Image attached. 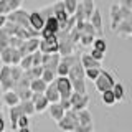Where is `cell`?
I'll use <instances>...</instances> for the list:
<instances>
[{
    "mask_svg": "<svg viewBox=\"0 0 132 132\" xmlns=\"http://www.w3.org/2000/svg\"><path fill=\"white\" fill-rule=\"evenodd\" d=\"M69 81L73 84L74 93H79V94H88L86 93V69L82 68L81 60L76 61V64L71 68V71L68 74Z\"/></svg>",
    "mask_w": 132,
    "mask_h": 132,
    "instance_id": "1",
    "label": "cell"
},
{
    "mask_svg": "<svg viewBox=\"0 0 132 132\" xmlns=\"http://www.w3.org/2000/svg\"><path fill=\"white\" fill-rule=\"evenodd\" d=\"M116 78L112 73H109L107 69H102L101 76L97 78L96 81H94V86H96V89L99 91V93H106V91H112V88L116 86Z\"/></svg>",
    "mask_w": 132,
    "mask_h": 132,
    "instance_id": "2",
    "label": "cell"
},
{
    "mask_svg": "<svg viewBox=\"0 0 132 132\" xmlns=\"http://www.w3.org/2000/svg\"><path fill=\"white\" fill-rule=\"evenodd\" d=\"M58 41H60V55L61 56H69V55H74V53H76L78 46L73 43L69 33L60 31L58 33Z\"/></svg>",
    "mask_w": 132,
    "mask_h": 132,
    "instance_id": "3",
    "label": "cell"
},
{
    "mask_svg": "<svg viewBox=\"0 0 132 132\" xmlns=\"http://www.w3.org/2000/svg\"><path fill=\"white\" fill-rule=\"evenodd\" d=\"M79 60H81V55L78 51L74 53V55H69V56H61V61H60V66H58L56 74L58 76H63V78H68L71 68L76 64V61H79Z\"/></svg>",
    "mask_w": 132,
    "mask_h": 132,
    "instance_id": "4",
    "label": "cell"
},
{
    "mask_svg": "<svg viewBox=\"0 0 132 132\" xmlns=\"http://www.w3.org/2000/svg\"><path fill=\"white\" fill-rule=\"evenodd\" d=\"M79 126V119H78V112L76 111H68L64 116L63 121L58 122V127H60L63 132H74L76 130V127Z\"/></svg>",
    "mask_w": 132,
    "mask_h": 132,
    "instance_id": "5",
    "label": "cell"
},
{
    "mask_svg": "<svg viewBox=\"0 0 132 132\" xmlns=\"http://www.w3.org/2000/svg\"><path fill=\"white\" fill-rule=\"evenodd\" d=\"M0 88H2L3 93L13 91L15 84L13 79H12V66H5V64L0 66Z\"/></svg>",
    "mask_w": 132,
    "mask_h": 132,
    "instance_id": "6",
    "label": "cell"
},
{
    "mask_svg": "<svg viewBox=\"0 0 132 132\" xmlns=\"http://www.w3.org/2000/svg\"><path fill=\"white\" fill-rule=\"evenodd\" d=\"M7 20L12 22V23H15V25H18V27H22V28H28L30 27V12L20 8V10H16V12H12V13L7 16Z\"/></svg>",
    "mask_w": 132,
    "mask_h": 132,
    "instance_id": "7",
    "label": "cell"
},
{
    "mask_svg": "<svg viewBox=\"0 0 132 132\" xmlns=\"http://www.w3.org/2000/svg\"><path fill=\"white\" fill-rule=\"evenodd\" d=\"M55 82H56V88L61 94V99H71L74 89H73V84H71V81H69V78L58 76Z\"/></svg>",
    "mask_w": 132,
    "mask_h": 132,
    "instance_id": "8",
    "label": "cell"
},
{
    "mask_svg": "<svg viewBox=\"0 0 132 132\" xmlns=\"http://www.w3.org/2000/svg\"><path fill=\"white\" fill-rule=\"evenodd\" d=\"M69 101H71V104H73V111H76V112L88 109V106H89V96L88 94L73 93V96H71Z\"/></svg>",
    "mask_w": 132,
    "mask_h": 132,
    "instance_id": "9",
    "label": "cell"
},
{
    "mask_svg": "<svg viewBox=\"0 0 132 132\" xmlns=\"http://www.w3.org/2000/svg\"><path fill=\"white\" fill-rule=\"evenodd\" d=\"M40 51L43 53V55H56V53H60V41H58V36L53 38V40H41Z\"/></svg>",
    "mask_w": 132,
    "mask_h": 132,
    "instance_id": "10",
    "label": "cell"
},
{
    "mask_svg": "<svg viewBox=\"0 0 132 132\" xmlns=\"http://www.w3.org/2000/svg\"><path fill=\"white\" fill-rule=\"evenodd\" d=\"M45 25H46V20L41 16L40 10H31L30 12V27L33 30H36L38 33H41V30L45 28Z\"/></svg>",
    "mask_w": 132,
    "mask_h": 132,
    "instance_id": "11",
    "label": "cell"
},
{
    "mask_svg": "<svg viewBox=\"0 0 132 132\" xmlns=\"http://www.w3.org/2000/svg\"><path fill=\"white\" fill-rule=\"evenodd\" d=\"M111 30H117L119 28V25L122 23V15H121V5L119 3H112L111 5Z\"/></svg>",
    "mask_w": 132,
    "mask_h": 132,
    "instance_id": "12",
    "label": "cell"
},
{
    "mask_svg": "<svg viewBox=\"0 0 132 132\" xmlns=\"http://www.w3.org/2000/svg\"><path fill=\"white\" fill-rule=\"evenodd\" d=\"M22 116H25V112H23V109H22L20 104L8 109V119H10V124H12V132L18 130V119L22 117Z\"/></svg>",
    "mask_w": 132,
    "mask_h": 132,
    "instance_id": "13",
    "label": "cell"
},
{
    "mask_svg": "<svg viewBox=\"0 0 132 132\" xmlns=\"http://www.w3.org/2000/svg\"><path fill=\"white\" fill-rule=\"evenodd\" d=\"M60 61H61L60 53H56V55H43V68L56 73L58 66H60Z\"/></svg>",
    "mask_w": 132,
    "mask_h": 132,
    "instance_id": "14",
    "label": "cell"
},
{
    "mask_svg": "<svg viewBox=\"0 0 132 132\" xmlns=\"http://www.w3.org/2000/svg\"><path fill=\"white\" fill-rule=\"evenodd\" d=\"M48 112H50V116H51V119L55 121L56 124L60 122V121H63L64 119V116H66V111L63 109V106L58 102V104H50V107H48Z\"/></svg>",
    "mask_w": 132,
    "mask_h": 132,
    "instance_id": "15",
    "label": "cell"
},
{
    "mask_svg": "<svg viewBox=\"0 0 132 132\" xmlns=\"http://www.w3.org/2000/svg\"><path fill=\"white\" fill-rule=\"evenodd\" d=\"M45 96H46V99L50 101V104H58V102L61 101V94H60V91H58V88H56V82L48 84Z\"/></svg>",
    "mask_w": 132,
    "mask_h": 132,
    "instance_id": "16",
    "label": "cell"
},
{
    "mask_svg": "<svg viewBox=\"0 0 132 132\" xmlns=\"http://www.w3.org/2000/svg\"><path fill=\"white\" fill-rule=\"evenodd\" d=\"M2 101H3V104L8 106V109L10 107H15V106H18L20 102V97H18V94L15 93V91H7V93H3V96H2Z\"/></svg>",
    "mask_w": 132,
    "mask_h": 132,
    "instance_id": "17",
    "label": "cell"
},
{
    "mask_svg": "<svg viewBox=\"0 0 132 132\" xmlns=\"http://www.w3.org/2000/svg\"><path fill=\"white\" fill-rule=\"evenodd\" d=\"M89 22H91V25L94 27L96 33L102 38V31H104V28H102V15H101V10H99V8H96V12L93 13V16H91Z\"/></svg>",
    "mask_w": 132,
    "mask_h": 132,
    "instance_id": "18",
    "label": "cell"
},
{
    "mask_svg": "<svg viewBox=\"0 0 132 132\" xmlns=\"http://www.w3.org/2000/svg\"><path fill=\"white\" fill-rule=\"evenodd\" d=\"M116 33H117L119 36H132V18L129 20H122V23L119 25V28L116 30Z\"/></svg>",
    "mask_w": 132,
    "mask_h": 132,
    "instance_id": "19",
    "label": "cell"
},
{
    "mask_svg": "<svg viewBox=\"0 0 132 132\" xmlns=\"http://www.w3.org/2000/svg\"><path fill=\"white\" fill-rule=\"evenodd\" d=\"M81 64L84 69H91V68H101V63H97L89 53H82L81 55Z\"/></svg>",
    "mask_w": 132,
    "mask_h": 132,
    "instance_id": "20",
    "label": "cell"
},
{
    "mask_svg": "<svg viewBox=\"0 0 132 132\" xmlns=\"http://www.w3.org/2000/svg\"><path fill=\"white\" fill-rule=\"evenodd\" d=\"M78 119H79V126H94V122H93V114H91L89 109L79 111V112H78Z\"/></svg>",
    "mask_w": 132,
    "mask_h": 132,
    "instance_id": "21",
    "label": "cell"
},
{
    "mask_svg": "<svg viewBox=\"0 0 132 132\" xmlns=\"http://www.w3.org/2000/svg\"><path fill=\"white\" fill-rule=\"evenodd\" d=\"M82 3V8H84V15H86V22H89L93 13L96 12V3H94V0H81Z\"/></svg>",
    "mask_w": 132,
    "mask_h": 132,
    "instance_id": "22",
    "label": "cell"
},
{
    "mask_svg": "<svg viewBox=\"0 0 132 132\" xmlns=\"http://www.w3.org/2000/svg\"><path fill=\"white\" fill-rule=\"evenodd\" d=\"M33 104H35L36 112L41 114V112H45V111H48V107H50V101L46 99V96H45V94H41V96L36 99V101L33 102Z\"/></svg>",
    "mask_w": 132,
    "mask_h": 132,
    "instance_id": "23",
    "label": "cell"
},
{
    "mask_svg": "<svg viewBox=\"0 0 132 132\" xmlns=\"http://www.w3.org/2000/svg\"><path fill=\"white\" fill-rule=\"evenodd\" d=\"M46 88H48V84L43 79H33L31 86H30V89L33 93H36V94H45L46 93Z\"/></svg>",
    "mask_w": 132,
    "mask_h": 132,
    "instance_id": "24",
    "label": "cell"
},
{
    "mask_svg": "<svg viewBox=\"0 0 132 132\" xmlns=\"http://www.w3.org/2000/svg\"><path fill=\"white\" fill-rule=\"evenodd\" d=\"M63 3H64V8H66V12H68V15L74 16L78 7H79V3H81V0H63Z\"/></svg>",
    "mask_w": 132,
    "mask_h": 132,
    "instance_id": "25",
    "label": "cell"
},
{
    "mask_svg": "<svg viewBox=\"0 0 132 132\" xmlns=\"http://www.w3.org/2000/svg\"><path fill=\"white\" fill-rule=\"evenodd\" d=\"M12 56H13V48H7V50H2L0 51V61L2 64L5 66H12Z\"/></svg>",
    "mask_w": 132,
    "mask_h": 132,
    "instance_id": "26",
    "label": "cell"
},
{
    "mask_svg": "<svg viewBox=\"0 0 132 132\" xmlns=\"http://www.w3.org/2000/svg\"><path fill=\"white\" fill-rule=\"evenodd\" d=\"M45 28H48V30H51L55 35H58V33L61 31V28H60V22L56 20V16L53 15V16H50V18L46 20V25H45Z\"/></svg>",
    "mask_w": 132,
    "mask_h": 132,
    "instance_id": "27",
    "label": "cell"
},
{
    "mask_svg": "<svg viewBox=\"0 0 132 132\" xmlns=\"http://www.w3.org/2000/svg\"><path fill=\"white\" fill-rule=\"evenodd\" d=\"M112 93L117 101H124L126 99V88H124L122 82H116V86L112 88Z\"/></svg>",
    "mask_w": 132,
    "mask_h": 132,
    "instance_id": "28",
    "label": "cell"
},
{
    "mask_svg": "<svg viewBox=\"0 0 132 132\" xmlns=\"http://www.w3.org/2000/svg\"><path fill=\"white\" fill-rule=\"evenodd\" d=\"M101 101L104 102L106 106H114L116 102H117V99H116V96H114V93L112 91H106V93H102L101 94Z\"/></svg>",
    "mask_w": 132,
    "mask_h": 132,
    "instance_id": "29",
    "label": "cell"
},
{
    "mask_svg": "<svg viewBox=\"0 0 132 132\" xmlns=\"http://www.w3.org/2000/svg\"><path fill=\"white\" fill-rule=\"evenodd\" d=\"M23 69L20 68V66H12V79H13V84H15V88H16V84H18L20 81H22V78H23ZM13 88V89H15Z\"/></svg>",
    "mask_w": 132,
    "mask_h": 132,
    "instance_id": "30",
    "label": "cell"
},
{
    "mask_svg": "<svg viewBox=\"0 0 132 132\" xmlns=\"http://www.w3.org/2000/svg\"><path fill=\"white\" fill-rule=\"evenodd\" d=\"M20 106H22V109H23L25 116H28V117H31V116L36 112V109H35V104H33V101H23V102H20Z\"/></svg>",
    "mask_w": 132,
    "mask_h": 132,
    "instance_id": "31",
    "label": "cell"
},
{
    "mask_svg": "<svg viewBox=\"0 0 132 132\" xmlns=\"http://www.w3.org/2000/svg\"><path fill=\"white\" fill-rule=\"evenodd\" d=\"M93 48L97 50V51H101V53H106V51H107V41H106L104 36H102V38H101V36H97V38L94 40Z\"/></svg>",
    "mask_w": 132,
    "mask_h": 132,
    "instance_id": "32",
    "label": "cell"
},
{
    "mask_svg": "<svg viewBox=\"0 0 132 132\" xmlns=\"http://www.w3.org/2000/svg\"><path fill=\"white\" fill-rule=\"evenodd\" d=\"M102 73V68H91V69H86V79H91V81H96Z\"/></svg>",
    "mask_w": 132,
    "mask_h": 132,
    "instance_id": "33",
    "label": "cell"
},
{
    "mask_svg": "<svg viewBox=\"0 0 132 132\" xmlns=\"http://www.w3.org/2000/svg\"><path fill=\"white\" fill-rule=\"evenodd\" d=\"M94 40H96V36L84 35V33H82V35H81V40H79V46H82V48L93 46V45H94Z\"/></svg>",
    "mask_w": 132,
    "mask_h": 132,
    "instance_id": "34",
    "label": "cell"
},
{
    "mask_svg": "<svg viewBox=\"0 0 132 132\" xmlns=\"http://www.w3.org/2000/svg\"><path fill=\"white\" fill-rule=\"evenodd\" d=\"M10 38H12V36H8L3 30H0V51L10 48Z\"/></svg>",
    "mask_w": 132,
    "mask_h": 132,
    "instance_id": "35",
    "label": "cell"
},
{
    "mask_svg": "<svg viewBox=\"0 0 132 132\" xmlns=\"http://www.w3.org/2000/svg\"><path fill=\"white\" fill-rule=\"evenodd\" d=\"M56 78H58V74L55 73V71H50V69H45V73H43V79L46 84H53V82L56 81Z\"/></svg>",
    "mask_w": 132,
    "mask_h": 132,
    "instance_id": "36",
    "label": "cell"
},
{
    "mask_svg": "<svg viewBox=\"0 0 132 132\" xmlns=\"http://www.w3.org/2000/svg\"><path fill=\"white\" fill-rule=\"evenodd\" d=\"M20 68L23 69V71H28V69L33 68V55H27L22 60V63H20Z\"/></svg>",
    "mask_w": 132,
    "mask_h": 132,
    "instance_id": "37",
    "label": "cell"
},
{
    "mask_svg": "<svg viewBox=\"0 0 132 132\" xmlns=\"http://www.w3.org/2000/svg\"><path fill=\"white\" fill-rule=\"evenodd\" d=\"M30 73H31L33 79H41V78H43V73H45V68L43 66H33L30 69Z\"/></svg>",
    "mask_w": 132,
    "mask_h": 132,
    "instance_id": "38",
    "label": "cell"
},
{
    "mask_svg": "<svg viewBox=\"0 0 132 132\" xmlns=\"http://www.w3.org/2000/svg\"><path fill=\"white\" fill-rule=\"evenodd\" d=\"M81 33H84V35H91V36H96V30H94V27L91 25V22H84Z\"/></svg>",
    "mask_w": 132,
    "mask_h": 132,
    "instance_id": "39",
    "label": "cell"
},
{
    "mask_svg": "<svg viewBox=\"0 0 132 132\" xmlns=\"http://www.w3.org/2000/svg\"><path fill=\"white\" fill-rule=\"evenodd\" d=\"M12 12H10V7H8V0H0V15H5L8 16Z\"/></svg>",
    "mask_w": 132,
    "mask_h": 132,
    "instance_id": "40",
    "label": "cell"
},
{
    "mask_svg": "<svg viewBox=\"0 0 132 132\" xmlns=\"http://www.w3.org/2000/svg\"><path fill=\"white\" fill-rule=\"evenodd\" d=\"M23 5V0H8V7H10V12H16L20 10Z\"/></svg>",
    "mask_w": 132,
    "mask_h": 132,
    "instance_id": "41",
    "label": "cell"
},
{
    "mask_svg": "<svg viewBox=\"0 0 132 132\" xmlns=\"http://www.w3.org/2000/svg\"><path fill=\"white\" fill-rule=\"evenodd\" d=\"M89 55L93 56L94 60L97 61V63H101V61H102V60L106 58V53H101V51H97V50H94V48H93V50L89 51Z\"/></svg>",
    "mask_w": 132,
    "mask_h": 132,
    "instance_id": "42",
    "label": "cell"
},
{
    "mask_svg": "<svg viewBox=\"0 0 132 132\" xmlns=\"http://www.w3.org/2000/svg\"><path fill=\"white\" fill-rule=\"evenodd\" d=\"M25 127H30V117L28 116H22L18 119V129H25Z\"/></svg>",
    "mask_w": 132,
    "mask_h": 132,
    "instance_id": "43",
    "label": "cell"
},
{
    "mask_svg": "<svg viewBox=\"0 0 132 132\" xmlns=\"http://www.w3.org/2000/svg\"><path fill=\"white\" fill-rule=\"evenodd\" d=\"M23 43H25V41H23V40H20L18 36H12V38H10V46H12V48H15V50H18Z\"/></svg>",
    "mask_w": 132,
    "mask_h": 132,
    "instance_id": "44",
    "label": "cell"
},
{
    "mask_svg": "<svg viewBox=\"0 0 132 132\" xmlns=\"http://www.w3.org/2000/svg\"><path fill=\"white\" fill-rule=\"evenodd\" d=\"M60 104L63 106V109L66 111V112L73 109V104H71V101H69V99H61V101H60Z\"/></svg>",
    "mask_w": 132,
    "mask_h": 132,
    "instance_id": "45",
    "label": "cell"
},
{
    "mask_svg": "<svg viewBox=\"0 0 132 132\" xmlns=\"http://www.w3.org/2000/svg\"><path fill=\"white\" fill-rule=\"evenodd\" d=\"M74 132H94V126H78Z\"/></svg>",
    "mask_w": 132,
    "mask_h": 132,
    "instance_id": "46",
    "label": "cell"
},
{
    "mask_svg": "<svg viewBox=\"0 0 132 132\" xmlns=\"http://www.w3.org/2000/svg\"><path fill=\"white\" fill-rule=\"evenodd\" d=\"M121 7H127V8H132V0H121L119 2Z\"/></svg>",
    "mask_w": 132,
    "mask_h": 132,
    "instance_id": "47",
    "label": "cell"
},
{
    "mask_svg": "<svg viewBox=\"0 0 132 132\" xmlns=\"http://www.w3.org/2000/svg\"><path fill=\"white\" fill-rule=\"evenodd\" d=\"M7 22H8V20H7V16H5V15H0V30H2V28L7 25Z\"/></svg>",
    "mask_w": 132,
    "mask_h": 132,
    "instance_id": "48",
    "label": "cell"
},
{
    "mask_svg": "<svg viewBox=\"0 0 132 132\" xmlns=\"http://www.w3.org/2000/svg\"><path fill=\"white\" fill-rule=\"evenodd\" d=\"M5 129H7L5 119H3V117H0V132H5Z\"/></svg>",
    "mask_w": 132,
    "mask_h": 132,
    "instance_id": "49",
    "label": "cell"
},
{
    "mask_svg": "<svg viewBox=\"0 0 132 132\" xmlns=\"http://www.w3.org/2000/svg\"><path fill=\"white\" fill-rule=\"evenodd\" d=\"M16 132H31V129L30 127H25V129H18Z\"/></svg>",
    "mask_w": 132,
    "mask_h": 132,
    "instance_id": "50",
    "label": "cell"
},
{
    "mask_svg": "<svg viewBox=\"0 0 132 132\" xmlns=\"http://www.w3.org/2000/svg\"><path fill=\"white\" fill-rule=\"evenodd\" d=\"M0 117H3V116H2V104H0Z\"/></svg>",
    "mask_w": 132,
    "mask_h": 132,
    "instance_id": "51",
    "label": "cell"
},
{
    "mask_svg": "<svg viewBox=\"0 0 132 132\" xmlns=\"http://www.w3.org/2000/svg\"><path fill=\"white\" fill-rule=\"evenodd\" d=\"M130 10H132V8H130Z\"/></svg>",
    "mask_w": 132,
    "mask_h": 132,
    "instance_id": "52",
    "label": "cell"
},
{
    "mask_svg": "<svg viewBox=\"0 0 132 132\" xmlns=\"http://www.w3.org/2000/svg\"><path fill=\"white\" fill-rule=\"evenodd\" d=\"M5 132H7V130H5Z\"/></svg>",
    "mask_w": 132,
    "mask_h": 132,
    "instance_id": "53",
    "label": "cell"
}]
</instances>
